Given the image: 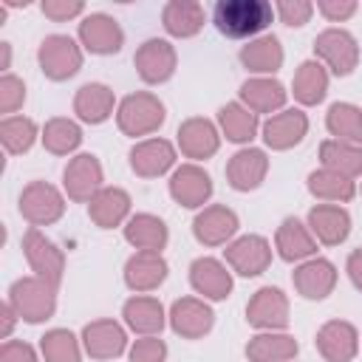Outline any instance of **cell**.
<instances>
[{
  "mask_svg": "<svg viewBox=\"0 0 362 362\" xmlns=\"http://www.w3.org/2000/svg\"><path fill=\"white\" fill-rule=\"evenodd\" d=\"M127 158H130V170L139 178H158L175 167V144L161 136H150L136 141Z\"/></svg>",
  "mask_w": 362,
  "mask_h": 362,
  "instance_id": "18",
  "label": "cell"
},
{
  "mask_svg": "<svg viewBox=\"0 0 362 362\" xmlns=\"http://www.w3.org/2000/svg\"><path fill=\"white\" fill-rule=\"evenodd\" d=\"M274 249L286 263H303L317 255V238L300 218H286L274 232Z\"/></svg>",
  "mask_w": 362,
  "mask_h": 362,
  "instance_id": "29",
  "label": "cell"
},
{
  "mask_svg": "<svg viewBox=\"0 0 362 362\" xmlns=\"http://www.w3.org/2000/svg\"><path fill=\"white\" fill-rule=\"evenodd\" d=\"M122 320L139 337H158L164 331V325H167V311L156 297L133 294L122 305Z\"/></svg>",
  "mask_w": 362,
  "mask_h": 362,
  "instance_id": "25",
  "label": "cell"
},
{
  "mask_svg": "<svg viewBox=\"0 0 362 362\" xmlns=\"http://www.w3.org/2000/svg\"><path fill=\"white\" fill-rule=\"evenodd\" d=\"M314 8H317L325 20H331V23H345L348 17L356 14L359 3H356V0H317Z\"/></svg>",
  "mask_w": 362,
  "mask_h": 362,
  "instance_id": "47",
  "label": "cell"
},
{
  "mask_svg": "<svg viewBox=\"0 0 362 362\" xmlns=\"http://www.w3.org/2000/svg\"><path fill=\"white\" fill-rule=\"evenodd\" d=\"M40 11L54 23H68L74 17H85V3L82 0H42Z\"/></svg>",
  "mask_w": 362,
  "mask_h": 362,
  "instance_id": "46",
  "label": "cell"
},
{
  "mask_svg": "<svg viewBox=\"0 0 362 362\" xmlns=\"http://www.w3.org/2000/svg\"><path fill=\"white\" fill-rule=\"evenodd\" d=\"M238 59H240V65L249 74H255V76H272V74H277L283 68L286 54H283V45H280V40L274 34H260V37L249 40L240 48Z\"/></svg>",
  "mask_w": 362,
  "mask_h": 362,
  "instance_id": "30",
  "label": "cell"
},
{
  "mask_svg": "<svg viewBox=\"0 0 362 362\" xmlns=\"http://www.w3.org/2000/svg\"><path fill=\"white\" fill-rule=\"evenodd\" d=\"M345 272H348V277H351L354 288H356V291H362V246H359V249H354V252L348 255V260H345Z\"/></svg>",
  "mask_w": 362,
  "mask_h": 362,
  "instance_id": "49",
  "label": "cell"
},
{
  "mask_svg": "<svg viewBox=\"0 0 362 362\" xmlns=\"http://www.w3.org/2000/svg\"><path fill=\"white\" fill-rule=\"evenodd\" d=\"M167 119V107L164 102L150 93V90H136V93H127L119 107H116V124L124 136L130 139H139V136H150L156 133Z\"/></svg>",
  "mask_w": 362,
  "mask_h": 362,
  "instance_id": "3",
  "label": "cell"
},
{
  "mask_svg": "<svg viewBox=\"0 0 362 362\" xmlns=\"http://www.w3.org/2000/svg\"><path fill=\"white\" fill-rule=\"evenodd\" d=\"M37 139H40L37 122L28 116H6L0 122V141H3L6 153H11V156L28 153Z\"/></svg>",
  "mask_w": 362,
  "mask_h": 362,
  "instance_id": "42",
  "label": "cell"
},
{
  "mask_svg": "<svg viewBox=\"0 0 362 362\" xmlns=\"http://www.w3.org/2000/svg\"><path fill=\"white\" fill-rule=\"evenodd\" d=\"M238 226H240V221H238L235 209H229L226 204H209V206L198 209V215L192 221V235L204 246H226L238 235Z\"/></svg>",
  "mask_w": 362,
  "mask_h": 362,
  "instance_id": "16",
  "label": "cell"
},
{
  "mask_svg": "<svg viewBox=\"0 0 362 362\" xmlns=\"http://www.w3.org/2000/svg\"><path fill=\"white\" fill-rule=\"evenodd\" d=\"M269 173V156L260 147H240L226 161V181L238 192H252L266 181Z\"/></svg>",
  "mask_w": 362,
  "mask_h": 362,
  "instance_id": "22",
  "label": "cell"
},
{
  "mask_svg": "<svg viewBox=\"0 0 362 362\" xmlns=\"http://www.w3.org/2000/svg\"><path fill=\"white\" fill-rule=\"evenodd\" d=\"M320 161H322V167H328L334 173H342L354 181L362 175V147L359 144L325 139L320 144Z\"/></svg>",
  "mask_w": 362,
  "mask_h": 362,
  "instance_id": "40",
  "label": "cell"
},
{
  "mask_svg": "<svg viewBox=\"0 0 362 362\" xmlns=\"http://www.w3.org/2000/svg\"><path fill=\"white\" fill-rule=\"evenodd\" d=\"M291 362H294V359H291Z\"/></svg>",
  "mask_w": 362,
  "mask_h": 362,
  "instance_id": "52",
  "label": "cell"
},
{
  "mask_svg": "<svg viewBox=\"0 0 362 362\" xmlns=\"http://www.w3.org/2000/svg\"><path fill=\"white\" fill-rule=\"evenodd\" d=\"M223 263L240 277H257L272 266V243L263 235H240L226 243Z\"/></svg>",
  "mask_w": 362,
  "mask_h": 362,
  "instance_id": "10",
  "label": "cell"
},
{
  "mask_svg": "<svg viewBox=\"0 0 362 362\" xmlns=\"http://www.w3.org/2000/svg\"><path fill=\"white\" fill-rule=\"evenodd\" d=\"M17 209L31 226H51L65 215V195L48 181H31L23 187Z\"/></svg>",
  "mask_w": 362,
  "mask_h": 362,
  "instance_id": "6",
  "label": "cell"
},
{
  "mask_svg": "<svg viewBox=\"0 0 362 362\" xmlns=\"http://www.w3.org/2000/svg\"><path fill=\"white\" fill-rule=\"evenodd\" d=\"M82 348L90 359H116L127 351V331L116 320H93L82 328Z\"/></svg>",
  "mask_w": 362,
  "mask_h": 362,
  "instance_id": "20",
  "label": "cell"
},
{
  "mask_svg": "<svg viewBox=\"0 0 362 362\" xmlns=\"http://www.w3.org/2000/svg\"><path fill=\"white\" fill-rule=\"evenodd\" d=\"M170 328L184 339H201L215 325V311L204 297H178L167 311Z\"/></svg>",
  "mask_w": 362,
  "mask_h": 362,
  "instance_id": "14",
  "label": "cell"
},
{
  "mask_svg": "<svg viewBox=\"0 0 362 362\" xmlns=\"http://www.w3.org/2000/svg\"><path fill=\"white\" fill-rule=\"evenodd\" d=\"M8 305L17 311L23 322H31V325L45 322L57 311V286H51L37 274L20 277L8 288Z\"/></svg>",
  "mask_w": 362,
  "mask_h": 362,
  "instance_id": "2",
  "label": "cell"
},
{
  "mask_svg": "<svg viewBox=\"0 0 362 362\" xmlns=\"http://www.w3.org/2000/svg\"><path fill=\"white\" fill-rule=\"evenodd\" d=\"M0 51H3L0 68H3V74H8V68H11V42H0Z\"/></svg>",
  "mask_w": 362,
  "mask_h": 362,
  "instance_id": "51",
  "label": "cell"
},
{
  "mask_svg": "<svg viewBox=\"0 0 362 362\" xmlns=\"http://www.w3.org/2000/svg\"><path fill=\"white\" fill-rule=\"evenodd\" d=\"M82 59H85V54H82L79 40H74L68 34H48L37 48L40 71L54 82H65V79L76 76L82 68Z\"/></svg>",
  "mask_w": 362,
  "mask_h": 362,
  "instance_id": "4",
  "label": "cell"
},
{
  "mask_svg": "<svg viewBox=\"0 0 362 362\" xmlns=\"http://www.w3.org/2000/svg\"><path fill=\"white\" fill-rule=\"evenodd\" d=\"M314 11H317V8H314L311 0H277V3H274V14H277L280 23L288 25V28L305 25Z\"/></svg>",
  "mask_w": 362,
  "mask_h": 362,
  "instance_id": "44",
  "label": "cell"
},
{
  "mask_svg": "<svg viewBox=\"0 0 362 362\" xmlns=\"http://www.w3.org/2000/svg\"><path fill=\"white\" fill-rule=\"evenodd\" d=\"M286 99H288V90L274 76H249L240 85V90H238V102L246 105L257 116L260 113H269V116L280 113L283 105H286Z\"/></svg>",
  "mask_w": 362,
  "mask_h": 362,
  "instance_id": "24",
  "label": "cell"
},
{
  "mask_svg": "<svg viewBox=\"0 0 362 362\" xmlns=\"http://www.w3.org/2000/svg\"><path fill=\"white\" fill-rule=\"evenodd\" d=\"M25 102V82L14 74H3L0 76V113L14 116V110H20Z\"/></svg>",
  "mask_w": 362,
  "mask_h": 362,
  "instance_id": "43",
  "label": "cell"
},
{
  "mask_svg": "<svg viewBox=\"0 0 362 362\" xmlns=\"http://www.w3.org/2000/svg\"><path fill=\"white\" fill-rule=\"evenodd\" d=\"M167 184H170V198L184 209H204V204L212 198V189H215L209 173L195 161L175 167Z\"/></svg>",
  "mask_w": 362,
  "mask_h": 362,
  "instance_id": "12",
  "label": "cell"
},
{
  "mask_svg": "<svg viewBox=\"0 0 362 362\" xmlns=\"http://www.w3.org/2000/svg\"><path fill=\"white\" fill-rule=\"evenodd\" d=\"M88 218L99 229H113L127 223L130 218V195L122 187H102L90 201H88Z\"/></svg>",
  "mask_w": 362,
  "mask_h": 362,
  "instance_id": "31",
  "label": "cell"
},
{
  "mask_svg": "<svg viewBox=\"0 0 362 362\" xmlns=\"http://www.w3.org/2000/svg\"><path fill=\"white\" fill-rule=\"evenodd\" d=\"M0 362H40L34 345L23 339H6L0 348Z\"/></svg>",
  "mask_w": 362,
  "mask_h": 362,
  "instance_id": "48",
  "label": "cell"
},
{
  "mask_svg": "<svg viewBox=\"0 0 362 362\" xmlns=\"http://www.w3.org/2000/svg\"><path fill=\"white\" fill-rule=\"evenodd\" d=\"M82 339L68 328H51L40 337V354L45 362H82Z\"/></svg>",
  "mask_w": 362,
  "mask_h": 362,
  "instance_id": "41",
  "label": "cell"
},
{
  "mask_svg": "<svg viewBox=\"0 0 362 362\" xmlns=\"http://www.w3.org/2000/svg\"><path fill=\"white\" fill-rule=\"evenodd\" d=\"M246 322L257 331H283L288 325V297L283 294V288H257L246 303Z\"/></svg>",
  "mask_w": 362,
  "mask_h": 362,
  "instance_id": "13",
  "label": "cell"
},
{
  "mask_svg": "<svg viewBox=\"0 0 362 362\" xmlns=\"http://www.w3.org/2000/svg\"><path fill=\"white\" fill-rule=\"evenodd\" d=\"M314 342L325 362H351L359 354V331L348 320H328L320 325Z\"/></svg>",
  "mask_w": 362,
  "mask_h": 362,
  "instance_id": "23",
  "label": "cell"
},
{
  "mask_svg": "<svg viewBox=\"0 0 362 362\" xmlns=\"http://www.w3.org/2000/svg\"><path fill=\"white\" fill-rule=\"evenodd\" d=\"M314 59H320L328 74L348 76L359 65V42L351 31L331 25L314 37Z\"/></svg>",
  "mask_w": 362,
  "mask_h": 362,
  "instance_id": "5",
  "label": "cell"
},
{
  "mask_svg": "<svg viewBox=\"0 0 362 362\" xmlns=\"http://www.w3.org/2000/svg\"><path fill=\"white\" fill-rule=\"evenodd\" d=\"M102 181H105V173L93 153H76L74 158H68L62 170V189L76 204H88L105 187Z\"/></svg>",
  "mask_w": 362,
  "mask_h": 362,
  "instance_id": "9",
  "label": "cell"
},
{
  "mask_svg": "<svg viewBox=\"0 0 362 362\" xmlns=\"http://www.w3.org/2000/svg\"><path fill=\"white\" fill-rule=\"evenodd\" d=\"M0 314H3V331H0V337L3 339H11V331H14V325H17V311L8 305V300L3 303V308H0Z\"/></svg>",
  "mask_w": 362,
  "mask_h": 362,
  "instance_id": "50",
  "label": "cell"
},
{
  "mask_svg": "<svg viewBox=\"0 0 362 362\" xmlns=\"http://www.w3.org/2000/svg\"><path fill=\"white\" fill-rule=\"evenodd\" d=\"M328 82H331V74L328 68L320 62V59H305L300 62V68L294 71V79H291V93L300 105L311 107V105H320L328 93Z\"/></svg>",
  "mask_w": 362,
  "mask_h": 362,
  "instance_id": "35",
  "label": "cell"
},
{
  "mask_svg": "<svg viewBox=\"0 0 362 362\" xmlns=\"http://www.w3.org/2000/svg\"><path fill=\"white\" fill-rule=\"evenodd\" d=\"M206 23V11L198 0H170L161 8V25L170 37H195Z\"/></svg>",
  "mask_w": 362,
  "mask_h": 362,
  "instance_id": "33",
  "label": "cell"
},
{
  "mask_svg": "<svg viewBox=\"0 0 362 362\" xmlns=\"http://www.w3.org/2000/svg\"><path fill=\"white\" fill-rule=\"evenodd\" d=\"M218 130L226 141L232 144H246L257 136L260 130V116L252 113L246 105L240 102H226L221 110H218Z\"/></svg>",
  "mask_w": 362,
  "mask_h": 362,
  "instance_id": "36",
  "label": "cell"
},
{
  "mask_svg": "<svg viewBox=\"0 0 362 362\" xmlns=\"http://www.w3.org/2000/svg\"><path fill=\"white\" fill-rule=\"evenodd\" d=\"M76 40L85 51L96 54V57H110L119 54L124 45V31L116 23V17L105 14V11H90L79 20L76 25Z\"/></svg>",
  "mask_w": 362,
  "mask_h": 362,
  "instance_id": "8",
  "label": "cell"
},
{
  "mask_svg": "<svg viewBox=\"0 0 362 362\" xmlns=\"http://www.w3.org/2000/svg\"><path fill=\"white\" fill-rule=\"evenodd\" d=\"M189 286L206 303L226 300L232 294V269L218 257H195L189 263Z\"/></svg>",
  "mask_w": 362,
  "mask_h": 362,
  "instance_id": "17",
  "label": "cell"
},
{
  "mask_svg": "<svg viewBox=\"0 0 362 362\" xmlns=\"http://www.w3.org/2000/svg\"><path fill=\"white\" fill-rule=\"evenodd\" d=\"M294 291L305 300H325L334 286H337V266L328 257H308L303 263H297L294 274H291Z\"/></svg>",
  "mask_w": 362,
  "mask_h": 362,
  "instance_id": "21",
  "label": "cell"
},
{
  "mask_svg": "<svg viewBox=\"0 0 362 362\" xmlns=\"http://www.w3.org/2000/svg\"><path fill=\"white\" fill-rule=\"evenodd\" d=\"M116 107H119L116 105V93L105 82H85L74 93V113L85 124H102V122H107Z\"/></svg>",
  "mask_w": 362,
  "mask_h": 362,
  "instance_id": "28",
  "label": "cell"
},
{
  "mask_svg": "<svg viewBox=\"0 0 362 362\" xmlns=\"http://www.w3.org/2000/svg\"><path fill=\"white\" fill-rule=\"evenodd\" d=\"M308 229L317 243L339 246L351 235V215L342 204H317L308 209Z\"/></svg>",
  "mask_w": 362,
  "mask_h": 362,
  "instance_id": "26",
  "label": "cell"
},
{
  "mask_svg": "<svg viewBox=\"0 0 362 362\" xmlns=\"http://www.w3.org/2000/svg\"><path fill=\"white\" fill-rule=\"evenodd\" d=\"M175 144L181 150L184 158H192V161H206L218 153L221 147V130L215 122L204 119V116H192V119H184L178 124V133H175Z\"/></svg>",
  "mask_w": 362,
  "mask_h": 362,
  "instance_id": "15",
  "label": "cell"
},
{
  "mask_svg": "<svg viewBox=\"0 0 362 362\" xmlns=\"http://www.w3.org/2000/svg\"><path fill=\"white\" fill-rule=\"evenodd\" d=\"M167 260L161 252H133L124 263V283L130 291H156L167 280Z\"/></svg>",
  "mask_w": 362,
  "mask_h": 362,
  "instance_id": "27",
  "label": "cell"
},
{
  "mask_svg": "<svg viewBox=\"0 0 362 362\" xmlns=\"http://www.w3.org/2000/svg\"><path fill=\"white\" fill-rule=\"evenodd\" d=\"M308 133V116L300 107H283L260 124V136L272 150H291Z\"/></svg>",
  "mask_w": 362,
  "mask_h": 362,
  "instance_id": "19",
  "label": "cell"
},
{
  "mask_svg": "<svg viewBox=\"0 0 362 362\" xmlns=\"http://www.w3.org/2000/svg\"><path fill=\"white\" fill-rule=\"evenodd\" d=\"M133 65H136V74L141 76V82H147V85H161V82H167V79L175 74L178 54H175V48H173L170 40L150 37V40H144V42L136 48Z\"/></svg>",
  "mask_w": 362,
  "mask_h": 362,
  "instance_id": "11",
  "label": "cell"
},
{
  "mask_svg": "<svg viewBox=\"0 0 362 362\" xmlns=\"http://www.w3.org/2000/svg\"><path fill=\"white\" fill-rule=\"evenodd\" d=\"M325 127L331 139L362 147V107L354 102H334L325 113Z\"/></svg>",
  "mask_w": 362,
  "mask_h": 362,
  "instance_id": "39",
  "label": "cell"
},
{
  "mask_svg": "<svg viewBox=\"0 0 362 362\" xmlns=\"http://www.w3.org/2000/svg\"><path fill=\"white\" fill-rule=\"evenodd\" d=\"M40 141L51 156H71L82 144V127L68 116H54L42 124Z\"/></svg>",
  "mask_w": 362,
  "mask_h": 362,
  "instance_id": "38",
  "label": "cell"
},
{
  "mask_svg": "<svg viewBox=\"0 0 362 362\" xmlns=\"http://www.w3.org/2000/svg\"><path fill=\"white\" fill-rule=\"evenodd\" d=\"M23 255L31 266V272L42 280H48L51 286L59 288L62 283V272H65V255L62 249L37 226H28L23 235Z\"/></svg>",
  "mask_w": 362,
  "mask_h": 362,
  "instance_id": "7",
  "label": "cell"
},
{
  "mask_svg": "<svg viewBox=\"0 0 362 362\" xmlns=\"http://www.w3.org/2000/svg\"><path fill=\"white\" fill-rule=\"evenodd\" d=\"M274 20V6L266 0H218L212 8L215 28L229 40H255Z\"/></svg>",
  "mask_w": 362,
  "mask_h": 362,
  "instance_id": "1",
  "label": "cell"
},
{
  "mask_svg": "<svg viewBox=\"0 0 362 362\" xmlns=\"http://www.w3.org/2000/svg\"><path fill=\"white\" fill-rule=\"evenodd\" d=\"M130 362H164L167 359V342L161 337H139L127 348Z\"/></svg>",
  "mask_w": 362,
  "mask_h": 362,
  "instance_id": "45",
  "label": "cell"
},
{
  "mask_svg": "<svg viewBox=\"0 0 362 362\" xmlns=\"http://www.w3.org/2000/svg\"><path fill=\"white\" fill-rule=\"evenodd\" d=\"M308 192L325 204H348L356 195V181L342 173H334L328 167H320V170L308 173Z\"/></svg>",
  "mask_w": 362,
  "mask_h": 362,
  "instance_id": "37",
  "label": "cell"
},
{
  "mask_svg": "<svg viewBox=\"0 0 362 362\" xmlns=\"http://www.w3.org/2000/svg\"><path fill=\"white\" fill-rule=\"evenodd\" d=\"M124 229V240L136 249V252H161L170 240V229L158 215L150 212H136L127 218Z\"/></svg>",
  "mask_w": 362,
  "mask_h": 362,
  "instance_id": "32",
  "label": "cell"
},
{
  "mask_svg": "<svg viewBox=\"0 0 362 362\" xmlns=\"http://www.w3.org/2000/svg\"><path fill=\"white\" fill-rule=\"evenodd\" d=\"M297 351H300L297 339L286 331H257L246 342L249 362H291Z\"/></svg>",
  "mask_w": 362,
  "mask_h": 362,
  "instance_id": "34",
  "label": "cell"
}]
</instances>
